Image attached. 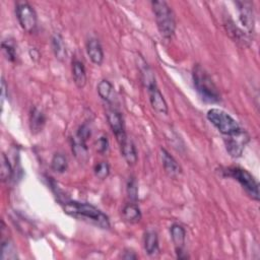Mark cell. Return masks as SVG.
I'll list each match as a JSON object with an SVG mask.
<instances>
[{"label": "cell", "mask_w": 260, "mask_h": 260, "mask_svg": "<svg viewBox=\"0 0 260 260\" xmlns=\"http://www.w3.org/2000/svg\"><path fill=\"white\" fill-rule=\"evenodd\" d=\"M94 175L101 179L105 180L110 175V166L107 162H101L99 164H96L94 167Z\"/></svg>", "instance_id": "cell-27"}, {"label": "cell", "mask_w": 260, "mask_h": 260, "mask_svg": "<svg viewBox=\"0 0 260 260\" xmlns=\"http://www.w3.org/2000/svg\"><path fill=\"white\" fill-rule=\"evenodd\" d=\"M248 142H249V136L243 130L241 134L237 136L224 138L226 150L232 158H240Z\"/></svg>", "instance_id": "cell-7"}, {"label": "cell", "mask_w": 260, "mask_h": 260, "mask_svg": "<svg viewBox=\"0 0 260 260\" xmlns=\"http://www.w3.org/2000/svg\"><path fill=\"white\" fill-rule=\"evenodd\" d=\"M146 88L150 96V105L154 109V111H156L160 114H168V104L164 96H162L160 88H158L156 82L148 86Z\"/></svg>", "instance_id": "cell-10"}, {"label": "cell", "mask_w": 260, "mask_h": 260, "mask_svg": "<svg viewBox=\"0 0 260 260\" xmlns=\"http://www.w3.org/2000/svg\"><path fill=\"white\" fill-rule=\"evenodd\" d=\"M170 232H171L172 241H173L175 249H176L177 257L179 259L189 258V256L187 255V253H185V250H184V245H185V240H186V231L184 228L181 224H174L171 226Z\"/></svg>", "instance_id": "cell-11"}, {"label": "cell", "mask_w": 260, "mask_h": 260, "mask_svg": "<svg viewBox=\"0 0 260 260\" xmlns=\"http://www.w3.org/2000/svg\"><path fill=\"white\" fill-rule=\"evenodd\" d=\"M108 148H109V140L106 136H101L96 142V150L99 154H103L107 152Z\"/></svg>", "instance_id": "cell-28"}, {"label": "cell", "mask_w": 260, "mask_h": 260, "mask_svg": "<svg viewBox=\"0 0 260 260\" xmlns=\"http://www.w3.org/2000/svg\"><path fill=\"white\" fill-rule=\"evenodd\" d=\"M127 194L129 200L136 202L138 200V181L134 177H130L128 179L127 182Z\"/></svg>", "instance_id": "cell-25"}, {"label": "cell", "mask_w": 260, "mask_h": 260, "mask_svg": "<svg viewBox=\"0 0 260 260\" xmlns=\"http://www.w3.org/2000/svg\"><path fill=\"white\" fill-rule=\"evenodd\" d=\"M16 12L22 28L26 32H34L37 28V14L32 6L26 2H18Z\"/></svg>", "instance_id": "cell-6"}, {"label": "cell", "mask_w": 260, "mask_h": 260, "mask_svg": "<svg viewBox=\"0 0 260 260\" xmlns=\"http://www.w3.org/2000/svg\"><path fill=\"white\" fill-rule=\"evenodd\" d=\"M156 26L162 37L170 39L176 30L175 16L166 2H152Z\"/></svg>", "instance_id": "cell-3"}, {"label": "cell", "mask_w": 260, "mask_h": 260, "mask_svg": "<svg viewBox=\"0 0 260 260\" xmlns=\"http://www.w3.org/2000/svg\"><path fill=\"white\" fill-rule=\"evenodd\" d=\"M18 258V253H16V248L14 244L10 240H2V260H14Z\"/></svg>", "instance_id": "cell-24"}, {"label": "cell", "mask_w": 260, "mask_h": 260, "mask_svg": "<svg viewBox=\"0 0 260 260\" xmlns=\"http://www.w3.org/2000/svg\"><path fill=\"white\" fill-rule=\"evenodd\" d=\"M122 216L126 222L136 224L142 220V212L136 204H129L124 206L122 210Z\"/></svg>", "instance_id": "cell-18"}, {"label": "cell", "mask_w": 260, "mask_h": 260, "mask_svg": "<svg viewBox=\"0 0 260 260\" xmlns=\"http://www.w3.org/2000/svg\"><path fill=\"white\" fill-rule=\"evenodd\" d=\"M6 90H8V84L6 80L2 78V104L4 105V102L6 98Z\"/></svg>", "instance_id": "cell-31"}, {"label": "cell", "mask_w": 260, "mask_h": 260, "mask_svg": "<svg viewBox=\"0 0 260 260\" xmlns=\"http://www.w3.org/2000/svg\"><path fill=\"white\" fill-rule=\"evenodd\" d=\"M72 152L74 154L76 158L82 162L88 158V146L86 142L82 140V138L74 136L72 138Z\"/></svg>", "instance_id": "cell-20"}, {"label": "cell", "mask_w": 260, "mask_h": 260, "mask_svg": "<svg viewBox=\"0 0 260 260\" xmlns=\"http://www.w3.org/2000/svg\"><path fill=\"white\" fill-rule=\"evenodd\" d=\"M2 52L6 59L10 62H14L16 59V49L14 43L12 41H4L2 42Z\"/></svg>", "instance_id": "cell-26"}, {"label": "cell", "mask_w": 260, "mask_h": 260, "mask_svg": "<svg viewBox=\"0 0 260 260\" xmlns=\"http://www.w3.org/2000/svg\"><path fill=\"white\" fill-rule=\"evenodd\" d=\"M86 52L92 60V62L96 65H101L104 61V52L103 48L98 39L92 38L88 41L86 44Z\"/></svg>", "instance_id": "cell-13"}, {"label": "cell", "mask_w": 260, "mask_h": 260, "mask_svg": "<svg viewBox=\"0 0 260 260\" xmlns=\"http://www.w3.org/2000/svg\"><path fill=\"white\" fill-rule=\"evenodd\" d=\"M46 122L45 115L43 114L42 111H40L38 108L34 107L30 110V129L32 134H38L43 129V126Z\"/></svg>", "instance_id": "cell-16"}, {"label": "cell", "mask_w": 260, "mask_h": 260, "mask_svg": "<svg viewBox=\"0 0 260 260\" xmlns=\"http://www.w3.org/2000/svg\"><path fill=\"white\" fill-rule=\"evenodd\" d=\"M160 158L162 162V167H164L166 173L170 177L175 178L182 173V169L177 160L165 148L160 150Z\"/></svg>", "instance_id": "cell-12"}, {"label": "cell", "mask_w": 260, "mask_h": 260, "mask_svg": "<svg viewBox=\"0 0 260 260\" xmlns=\"http://www.w3.org/2000/svg\"><path fill=\"white\" fill-rule=\"evenodd\" d=\"M90 134H92V132H90V127L88 124H82V125L78 128V132H76V136L78 138H82V140L88 142V140L90 138Z\"/></svg>", "instance_id": "cell-29"}, {"label": "cell", "mask_w": 260, "mask_h": 260, "mask_svg": "<svg viewBox=\"0 0 260 260\" xmlns=\"http://www.w3.org/2000/svg\"><path fill=\"white\" fill-rule=\"evenodd\" d=\"M206 117L208 121L226 138L237 136L243 132L239 123L230 114L220 109H210L208 112Z\"/></svg>", "instance_id": "cell-4"}, {"label": "cell", "mask_w": 260, "mask_h": 260, "mask_svg": "<svg viewBox=\"0 0 260 260\" xmlns=\"http://www.w3.org/2000/svg\"><path fill=\"white\" fill-rule=\"evenodd\" d=\"M222 172L224 176L231 177L239 182L252 200L256 202L259 200V185L255 178L247 170L240 167H229L226 168Z\"/></svg>", "instance_id": "cell-5"}, {"label": "cell", "mask_w": 260, "mask_h": 260, "mask_svg": "<svg viewBox=\"0 0 260 260\" xmlns=\"http://www.w3.org/2000/svg\"><path fill=\"white\" fill-rule=\"evenodd\" d=\"M52 48L58 60L63 61L66 57V47H65L64 40L60 34H54L52 38Z\"/></svg>", "instance_id": "cell-21"}, {"label": "cell", "mask_w": 260, "mask_h": 260, "mask_svg": "<svg viewBox=\"0 0 260 260\" xmlns=\"http://www.w3.org/2000/svg\"><path fill=\"white\" fill-rule=\"evenodd\" d=\"M122 258L126 260H132V259H138V255L132 250H125L122 255Z\"/></svg>", "instance_id": "cell-30"}, {"label": "cell", "mask_w": 260, "mask_h": 260, "mask_svg": "<svg viewBox=\"0 0 260 260\" xmlns=\"http://www.w3.org/2000/svg\"><path fill=\"white\" fill-rule=\"evenodd\" d=\"M107 120L109 123V126L111 127L113 134H115L118 142H121L124 140L127 136L125 134V128H124V122L123 117L116 109H108L106 112Z\"/></svg>", "instance_id": "cell-9"}, {"label": "cell", "mask_w": 260, "mask_h": 260, "mask_svg": "<svg viewBox=\"0 0 260 260\" xmlns=\"http://www.w3.org/2000/svg\"><path fill=\"white\" fill-rule=\"evenodd\" d=\"M121 154L124 156L127 164L130 166H134L138 162V152L134 142L126 138L124 140L119 142Z\"/></svg>", "instance_id": "cell-14"}, {"label": "cell", "mask_w": 260, "mask_h": 260, "mask_svg": "<svg viewBox=\"0 0 260 260\" xmlns=\"http://www.w3.org/2000/svg\"><path fill=\"white\" fill-rule=\"evenodd\" d=\"M30 55L32 59H34V60H38L39 57H40V53H39V51H38L37 49H35V48L30 50Z\"/></svg>", "instance_id": "cell-32"}, {"label": "cell", "mask_w": 260, "mask_h": 260, "mask_svg": "<svg viewBox=\"0 0 260 260\" xmlns=\"http://www.w3.org/2000/svg\"><path fill=\"white\" fill-rule=\"evenodd\" d=\"M0 162H2V168H0V177H2V182H8L14 176V169L6 154H2V160H0Z\"/></svg>", "instance_id": "cell-23"}, {"label": "cell", "mask_w": 260, "mask_h": 260, "mask_svg": "<svg viewBox=\"0 0 260 260\" xmlns=\"http://www.w3.org/2000/svg\"><path fill=\"white\" fill-rule=\"evenodd\" d=\"M68 158L62 154H55L51 160V168L54 172L58 174H62L68 170Z\"/></svg>", "instance_id": "cell-22"}, {"label": "cell", "mask_w": 260, "mask_h": 260, "mask_svg": "<svg viewBox=\"0 0 260 260\" xmlns=\"http://www.w3.org/2000/svg\"><path fill=\"white\" fill-rule=\"evenodd\" d=\"M239 10V20L241 24L244 28L252 34L254 32L255 26V18H254V10H253V4L249 2H236Z\"/></svg>", "instance_id": "cell-8"}, {"label": "cell", "mask_w": 260, "mask_h": 260, "mask_svg": "<svg viewBox=\"0 0 260 260\" xmlns=\"http://www.w3.org/2000/svg\"><path fill=\"white\" fill-rule=\"evenodd\" d=\"M96 90H98V94H99L101 99L104 100L105 102L112 103L114 101V98H115L114 86L109 80H102L99 82V84H98Z\"/></svg>", "instance_id": "cell-17"}, {"label": "cell", "mask_w": 260, "mask_h": 260, "mask_svg": "<svg viewBox=\"0 0 260 260\" xmlns=\"http://www.w3.org/2000/svg\"><path fill=\"white\" fill-rule=\"evenodd\" d=\"M192 78L195 88H196L198 94L204 102L212 104L220 102V94L216 86L214 84L210 74L200 64L194 65Z\"/></svg>", "instance_id": "cell-2"}, {"label": "cell", "mask_w": 260, "mask_h": 260, "mask_svg": "<svg viewBox=\"0 0 260 260\" xmlns=\"http://www.w3.org/2000/svg\"><path fill=\"white\" fill-rule=\"evenodd\" d=\"M63 210L70 216L90 222L101 229H109L111 226L109 218L101 210L90 204L68 202L63 206Z\"/></svg>", "instance_id": "cell-1"}, {"label": "cell", "mask_w": 260, "mask_h": 260, "mask_svg": "<svg viewBox=\"0 0 260 260\" xmlns=\"http://www.w3.org/2000/svg\"><path fill=\"white\" fill-rule=\"evenodd\" d=\"M144 249L146 252L154 256L158 252V234L154 231H148L144 236Z\"/></svg>", "instance_id": "cell-19"}, {"label": "cell", "mask_w": 260, "mask_h": 260, "mask_svg": "<svg viewBox=\"0 0 260 260\" xmlns=\"http://www.w3.org/2000/svg\"><path fill=\"white\" fill-rule=\"evenodd\" d=\"M72 78L76 86L78 88H84L86 84V72L84 65L80 60H74L72 62Z\"/></svg>", "instance_id": "cell-15"}]
</instances>
